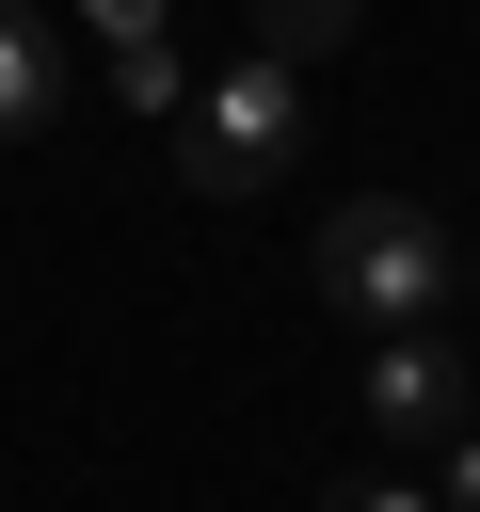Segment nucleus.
<instances>
[{"instance_id":"nucleus-1","label":"nucleus","mask_w":480,"mask_h":512,"mask_svg":"<svg viewBox=\"0 0 480 512\" xmlns=\"http://www.w3.org/2000/svg\"><path fill=\"white\" fill-rule=\"evenodd\" d=\"M304 288H320L336 320L400 336V320H432V304L464 288V256H448V224H432L416 192H336L320 240H304Z\"/></svg>"},{"instance_id":"nucleus-2","label":"nucleus","mask_w":480,"mask_h":512,"mask_svg":"<svg viewBox=\"0 0 480 512\" xmlns=\"http://www.w3.org/2000/svg\"><path fill=\"white\" fill-rule=\"evenodd\" d=\"M288 144H304V64H272V48H240L224 80H192V112H176V176H192L208 208L272 192Z\"/></svg>"},{"instance_id":"nucleus-3","label":"nucleus","mask_w":480,"mask_h":512,"mask_svg":"<svg viewBox=\"0 0 480 512\" xmlns=\"http://www.w3.org/2000/svg\"><path fill=\"white\" fill-rule=\"evenodd\" d=\"M464 400H480V368L432 336V320H400V336H368V384H352V416L384 432V448H448L464 432Z\"/></svg>"},{"instance_id":"nucleus-4","label":"nucleus","mask_w":480,"mask_h":512,"mask_svg":"<svg viewBox=\"0 0 480 512\" xmlns=\"http://www.w3.org/2000/svg\"><path fill=\"white\" fill-rule=\"evenodd\" d=\"M64 112V64H48V16L32 0H0V144H32Z\"/></svg>"},{"instance_id":"nucleus-5","label":"nucleus","mask_w":480,"mask_h":512,"mask_svg":"<svg viewBox=\"0 0 480 512\" xmlns=\"http://www.w3.org/2000/svg\"><path fill=\"white\" fill-rule=\"evenodd\" d=\"M240 16H256V48H272V64H320V48H336L368 0H240Z\"/></svg>"},{"instance_id":"nucleus-6","label":"nucleus","mask_w":480,"mask_h":512,"mask_svg":"<svg viewBox=\"0 0 480 512\" xmlns=\"http://www.w3.org/2000/svg\"><path fill=\"white\" fill-rule=\"evenodd\" d=\"M112 96H128V112H192V64H176V32H128V48H112Z\"/></svg>"},{"instance_id":"nucleus-7","label":"nucleus","mask_w":480,"mask_h":512,"mask_svg":"<svg viewBox=\"0 0 480 512\" xmlns=\"http://www.w3.org/2000/svg\"><path fill=\"white\" fill-rule=\"evenodd\" d=\"M336 512H448V496H432V480H352Z\"/></svg>"},{"instance_id":"nucleus-8","label":"nucleus","mask_w":480,"mask_h":512,"mask_svg":"<svg viewBox=\"0 0 480 512\" xmlns=\"http://www.w3.org/2000/svg\"><path fill=\"white\" fill-rule=\"evenodd\" d=\"M448 512H480V432H448Z\"/></svg>"},{"instance_id":"nucleus-9","label":"nucleus","mask_w":480,"mask_h":512,"mask_svg":"<svg viewBox=\"0 0 480 512\" xmlns=\"http://www.w3.org/2000/svg\"><path fill=\"white\" fill-rule=\"evenodd\" d=\"M96 32H112V48H128V32H160V0H96Z\"/></svg>"},{"instance_id":"nucleus-10","label":"nucleus","mask_w":480,"mask_h":512,"mask_svg":"<svg viewBox=\"0 0 480 512\" xmlns=\"http://www.w3.org/2000/svg\"><path fill=\"white\" fill-rule=\"evenodd\" d=\"M464 272H480V256H464Z\"/></svg>"}]
</instances>
